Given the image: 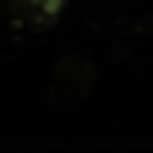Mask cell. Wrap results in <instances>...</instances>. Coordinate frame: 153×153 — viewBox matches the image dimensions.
<instances>
[{
    "label": "cell",
    "mask_w": 153,
    "mask_h": 153,
    "mask_svg": "<svg viewBox=\"0 0 153 153\" xmlns=\"http://www.w3.org/2000/svg\"><path fill=\"white\" fill-rule=\"evenodd\" d=\"M68 0H7V10H10L14 24L27 31H44L61 17Z\"/></svg>",
    "instance_id": "6da1fadb"
}]
</instances>
